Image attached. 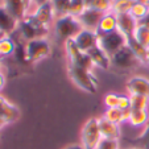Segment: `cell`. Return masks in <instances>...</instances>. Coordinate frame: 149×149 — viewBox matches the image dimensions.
<instances>
[{
  "label": "cell",
  "mask_w": 149,
  "mask_h": 149,
  "mask_svg": "<svg viewBox=\"0 0 149 149\" xmlns=\"http://www.w3.org/2000/svg\"><path fill=\"white\" fill-rule=\"evenodd\" d=\"M120 149H137V148H120Z\"/></svg>",
  "instance_id": "b9f144b4"
},
{
  "label": "cell",
  "mask_w": 149,
  "mask_h": 149,
  "mask_svg": "<svg viewBox=\"0 0 149 149\" xmlns=\"http://www.w3.org/2000/svg\"><path fill=\"white\" fill-rule=\"evenodd\" d=\"M116 21H118V31L123 36H125V38L132 37L136 31V26L139 25V23L133 19L131 13L116 15Z\"/></svg>",
  "instance_id": "9a60e30c"
},
{
  "label": "cell",
  "mask_w": 149,
  "mask_h": 149,
  "mask_svg": "<svg viewBox=\"0 0 149 149\" xmlns=\"http://www.w3.org/2000/svg\"><path fill=\"white\" fill-rule=\"evenodd\" d=\"M94 0H83V3H84V7H86V8H88V7L91 6V3H93Z\"/></svg>",
  "instance_id": "8d00e7d4"
},
{
  "label": "cell",
  "mask_w": 149,
  "mask_h": 149,
  "mask_svg": "<svg viewBox=\"0 0 149 149\" xmlns=\"http://www.w3.org/2000/svg\"><path fill=\"white\" fill-rule=\"evenodd\" d=\"M118 31V21H116V15L112 12H107L104 13L103 17L99 21V25L96 28V34L98 36H103V34H108L112 32Z\"/></svg>",
  "instance_id": "ac0fdd59"
},
{
  "label": "cell",
  "mask_w": 149,
  "mask_h": 149,
  "mask_svg": "<svg viewBox=\"0 0 149 149\" xmlns=\"http://www.w3.org/2000/svg\"><path fill=\"white\" fill-rule=\"evenodd\" d=\"M104 119H107L111 123H115L118 125H120L121 123H124V116H123V110L115 107V108H107L106 112L103 115Z\"/></svg>",
  "instance_id": "4316f807"
},
{
  "label": "cell",
  "mask_w": 149,
  "mask_h": 149,
  "mask_svg": "<svg viewBox=\"0 0 149 149\" xmlns=\"http://www.w3.org/2000/svg\"><path fill=\"white\" fill-rule=\"evenodd\" d=\"M1 65H3V58H0V69H1Z\"/></svg>",
  "instance_id": "60d3db41"
},
{
  "label": "cell",
  "mask_w": 149,
  "mask_h": 149,
  "mask_svg": "<svg viewBox=\"0 0 149 149\" xmlns=\"http://www.w3.org/2000/svg\"><path fill=\"white\" fill-rule=\"evenodd\" d=\"M4 84H6V75H4V74L0 71V91L3 90Z\"/></svg>",
  "instance_id": "836d02e7"
},
{
  "label": "cell",
  "mask_w": 149,
  "mask_h": 149,
  "mask_svg": "<svg viewBox=\"0 0 149 149\" xmlns=\"http://www.w3.org/2000/svg\"><path fill=\"white\" fill-rule=\"evenodd\" d=\"M24 48H25V56L29 63H36V62L41 61L42 58L48 57L52 52L50 42L46 37L32 40V41L26 42Z\"/></svg>",
  "instance_id": "8992f818"
},
{
  "label": "cell",
  "mask_w": 149,
  "mask_h": 149,
  "mask_svg": "<svg viewBox=\"0 0 149 149\" xmlns=\"http://www.w3.org/2000/svg\"><path fill=\"white\" fill-rule=\"evenodd\" d=\"M96 149H120L119 140H108V139H102Z\"/></svg>",
  "instance_id": "4dcf8cb0"
},
{
  "label": "cell",
  "mask_w": 149,
  "mask_h": 149,
  "mask_svg": "<svg viewBox=\"0 0 149 149\" xmlns=\"http://www.w3.org/2000/svg\"><path fill=\"white\" fill-rule=\"evenodd\" d=\"M139 24H141V25H145V26H148V28H149V12H148V15H146V16L144 17V19L141 20Z\"/></svg>",
  "instance_id": "e575fe53"
},
{
  "label": "cell",
  "mask_w": 149,
  "mask_h": 149,
  "mask_svg": "<svg viewBox=\"0 0 149 149\" xmlns=\"http://www.w3.org/2000/svg\"><path fill=\"white\" fill-rule=\"evenodd\" d=\"M87 54L91 58V61H93L94 66L100 68V69H103V70H108V69H111V58L104 53L98 45H96L95 48H93L91 50H88Z\"/></svg>",
  "instance_id": "d6986e66"
},
{
  "label": "cell",
  "mask_w": 149,
  "mask_h": 149,
  "mask_svg": "<svg viewBox=\"0 0 149 149\" xmlns=\"http://www.w3.org/2000/svg\"><path fill=\"white\" fill-rule=\"evenodd\" d=\"M20 115V110L12 104L11 102H8L4 96L0 95V119L4 120L7 124H11V123H15L16 120H19Z\"/></svg>",
  "instance_id": "5bb4252c"
},
{
  "label": "cell",
  "mask_w": 149,
  "mask_h": 149,
  "mask_svg": "<svg viewBox=\"0 0 149 149\" xmlns=\"http://www.w3.org/2000/svg\"><path fill=\"white\" fill-rule=\"evenodd\" d=\"M127 91L130 95H141L149 98V79L136 75L127 81Z\"/></svg>",
  "instance_id": "7c38bea8"
},
{
  "label": "cell",
  "mask_w": 149,
  "mask_h": 149,
  "mask_svg": "<svg viewBox=\"0 0 149 149\" xmlns=\"http://www.w3.org/2000/svg\"><path fill=\"white\" fill-rule=\"evenodd\" d=\"M103 15H104L103 12L96 11V9H94V8H84V11L82 12L77 19H78V21L81 23L83 29H87V31L95 32L96 33V28H98L99 21H100V19L103 17Z\"/></svg>",
  "instance_id": "9c48e42d"
},
{
  "label": "cell",
  "mask_w": 149,
  "mask_h": 149,
  "mask_svg": "<svg viewBox=\"0 0 149 149\" xmlns=\"http://www.w3.org/2000/svg\"><path fill=\"white\" fill-rule=\"evenodd\" d=\"M131 110L132 111H144L149 107V98L141 95H130Z\"/></svg>",
  "instance_id": "484cf974"
},
{
  "label": "cell",
  "mask_w": 149,
  "mask_h": 149,
  "mask_svg": "<svg viewBox=\"0 0 149 149\" xmlns=\"http://www.w3.org/2000/svg\"><path fill=\"white\" fill-rule=\"evenodd\" d=\"M16 49H17V44L11 36H6L4 38L0 40V56H1V58L13 56Z\"/></svg>",
  "instance_id": "7402d4cb"
},
{
  "label": "cell",
  "mask_w": 149,
  "mask_h": 149,
  "mask_svg": "<svg viewBox=\"0 0 149 149\" xmlns=\"http://www.w3.org/2000/svg\"><path fill=\"white\" fill-rule=\"evenodd\" d=\"M0 58H1V56H0Z\"/></svg>",
  "instance_id": "f6af8a7d"
},
{
  "label": "cell",
  "mask_w": 149,
  "mask_h": 149,
  "mask_svg": "<svg viewBox=\"0 0 149 149\" xmlns=\"http://www.w3.org/2000/svg\"><path fill=\"white\" fill-rule=\"evenodd\" d=\"M110 1H111V3H112V0H110Z\"/></svg>",
  "instance_id": "ee69618b"
},
{
  "label": "cell",
  "mask_w": 149,
  "mask_h": 149,
  "mask_svg": "<svg viewBox=\"0 0 149 149\" xmlns=\"http://www.w3.org/2000/svg\"><path fill=\"white\" fill-rule=\"evenodd\" d=\"M49 1H52V0H29V12L28 13H31V12L33 11L34 8H37L38 6H42V4H45V3H49Z\"/></svg>",
  "instance_id": "d6a6232c"
},
{
  "label": "cell",
  "mask_w": 149,
  "mask_h": 149,
  "mask_svg": "<svg viewBox=\"0 0 149 149\" xmlns=\"http://www.w3.org/2000/svg\"><path fill=\"white\" fill-rule=\"evenodd\" d=\"M17 31H19V33H20V37H21L26 44V42L32 41V40L46 37V34H48V32H49V28L41 25L38 21H36L32 15H26L25 19L21 20L19 23Z\"/></svg>",
  "instance_id": "3957f363"
},
{
  "label": "cell",
  "mask_w": 149,
  "mask_h": 149,
  "mask_svg": "<svg viewBox=\"0 0 149 149\" xmlns=\"http://www.w3.org/2000/svg\"><path fill=\"white\" fill-rule=\"evenodd\" d=\"M26 1H28V7H29V0H26Z\"/></svg>",
  "instance_id": "7bdbcfd3"
},
{
  "label": "cell",
  "mask_w": 149,
  "mask_h": 149,
  "mask_svg": "<svg viewBox=\"0 0 149 149\" xmlns=\"http://www.w3.org/2000/svg\"><path fill=\"white\" fill-rule=\"evenodd\" d=\"M88 8H94L103 13H107V12H111V1L110 0H94Z\"/></svg>",
  "instance_id": "f1b7e54d"
},
{
  "label": "cell",
  "mask_w": 149,
  "mask_h": 149,
  "mask_svg": "<svg viewBox=\"0 0 149 149\" xmlns=\"http://www.w3.org/2000/svg\"><path fill=\"white\" fill-rule=\"evenodd\" d=\"M65 149H83V146L79 145V144H73V145H69L66 146Z\"/></svg>",
  "instance_id": "d590c367"
},
{
  "label": "cell",
  "mask_w": 149,
  "mask_h": 149,
  "mask_svg": "<svg viewBox=\"0 0 149 149\" xmlns=\"http://www.w3.org/2000/svg\"><path fill=\"white\" fill-rule=\"evenodd\" d=\"M98 123H99V131H100L102 139H108V140H119L121 135L120 131V125L115 123H111L107 119L98 118Z\"/></svg>",
  "instance_id": "2e32d148"
},
{
  "label": "cell",
  "mask_w": 149,
  "mask_h": 149,
  "mask_svg": "<svg viewBox=\"0 0 149 149\" xmlns=\"http://www.w3.org/2000/svg\"><path fill=\"white\" fill-rule=\"evenodd\" d=\"M127 46L133 52L137 59L141 62V63H146V56H148V49H145L143 45H141L140 42L135 38V37H130V38H127Z\"/></svg>",
  "instance_id": "ffe728a7"
},
{
  "label": "cell",
  "mask_w": 149,
  "mask_h": 149,
  "mask_svg": "<svg viewBox=\"0 0 149 149\" xmlns=\"http://www.w3.org/2000/svg\"><path fill=\"white\" fill-rule=\"evenodd\" d=\"M136 0H112L111 3V12L115 15L130 13Z\"/></svg>",
  "instance_id": "44dd1931"
},
{
  "label": "cell",
  "mask_w": 149,
  "mask_h": 149,
  "mask_svg": "<svg viewBox=\"0 0 149 149\" xmlns=\"http://www.w3.org/2000/svg\"><path fill=\"white\" fill-rule=\"evenodd\" d=\"M28 15H32L36 21H38L41 25L46 26V28H49V29H50V26L53 25L54 20H56L52 1L42 4V6H38L37 8H34L33 11H32L31 13H28Z\"/></svg>",
  "instance_id": "8fae6325"
},
{
  "label": "cell",
  "mask_w": 149,
  "mask_h": 149,
  "mask_svg": "<svg viewBox=\"0 0 149 149\" xmlns=\"http://www.w3.org/2000/svg\"><path fill=\"white\" fill-rule=\"evenodd\" d=\"M148 12H149V8L145 6V4H141V3H139V1H136V3L133 4V7H132L130 13L132 15V17L137 21V23H140L141 20L148 15Z\"/></svg>",
  "instance_id": "83f0119b"
},
{
  "label": "cell",
  "mask_w": 149,
  "mask_h": 149,
  "mask_svg": "<svg viewBox=\"0 0 149 149\" xmlns=\"http://www.w3.org/2000/svg\"><path fill=\"white\" fill-rule=\"evenodd\" d=\"M63 45H65V52H66L68 61L70 65L78 66V68H83V69H86V70L93 71V69L95 68V66H94L91 58L88 57L87 53L82 52L81 49L75 45V42L73 41V38L65 41Z\"/></svg>",
  "instance_id": "5b68a950"
},
{
  "label": "cell",
  "mask_w": 149,
  "mask_h": 149,
  "mask_svg": "<svg viewBox=\"0 0 149 149\" xmlns=\"http://www.w3.org/2000/svg\"><path fill=\"white\" fill-rule=\"evenodd\" d=\"M119 100H120V94L110 93L104 96V106L107 108H115L119 107Z\"/></svg>",
  "instance_id": "f546056e"
},
{
  "label": "cell",
  "mask_w": 149,
  "mask_h": 149,
  "mask_svg": "<svg viewBox=\"0 0 149 149\" xmlns=\"http://www.w3.org/2000/svg\"><path fill=\"white\" fill-rule=\"evenodd\" d=\"M6 125H7V123H6V121H4V120H1V119H0V131L3 130V128H4V127H6Z\"/></svg>",
  "instance_id": "74e56055"
},
{
  "label": "cell",
  "mask_w": 149,
  "mask_h": 149,
  "mask_svg": "<svg viewBox=\"0 0 149 149\" xmlns=\"http://www.w3.org/2000/svg\"><path fill=\"white\" fill-rule=\"evenodd\" d=\"M133 37H135L145 49H149V28L148 26L139 24V25L136 26Z\"/></svg>",
  "instance_id": "d4e9b609"
},
{
  "label": "cell",
  "mask_w": 149,
  "mask_h": 149,
  "mask_svg": "<svg viewBox=\"0 0 149 149\" xmlns=\"http://www.w3.org/2000/svg\"><path fill=\"white\" fill-rule=\"evenodd\" d=\"M130 123L133 127H145L149 123V111H132L130 118Z\"/></svg>",
  "instance_id": "cb8c5ba5"
},
{
  "label": "cell",
  "mask_w": 149,
  "mask_h": 149,
  "mask_svg": "<svg viewBox=\"0 0 149 149\" xmlns=\"http://www.w3.org/2000/svg\"><path fill=\"white\" fill-rule=\"evenodd\" d=\"M0 4H1V1H0Z\"/></svg>",
  "instance_id": "bcb514c9"
},
{
  "label": "cell",
  "mask_w": 149,
  "mask_h": 149,
  "mask_svg": "<svg viewBox=\"0 0 149 149\" xmlns=\"http://www.w3.org/2000/svg\"><path fill=\"white\" fill-rule=\"evenodd\" d=\"M131 144V148H137V149H149V123L145 125L143 133L136 139H131L128 140Z\"/></svg>",
  "instance_id": "603a6c76"
},
{
  "label": "cell",
  "mask_w": 149,
  "mask_h": 149,
  "mask_svg": "<svg viewBox=\"0 0 149 149\" xmlns=\"http://www.w3.org/2000/svg\"><path fill=\"white\" fill-rule=\"evenodd\" d=\"M68 74L73 83L77 84L81 90L88 94H95L98 91V79L93 71L68 63Z\"/></svg>",
  "instance_id": "6da1fadb"
},
{
  "label": "cell",
  "mask_w": 149,
  "mask_h": 149,
  "mask_svg": "<svg viewBox=\"0 0 149 149\" xmlns=\"http://www.w3.org/2000/svg\"><path fill=\"white\" fill-rule=\"evenodd\" d=\"M73 41L75 42V45L82 52L87 53L88 50H91L93 48H95L98 45V34L95 32L87 31V29H82L73 38Z\"/></svg>",
  "instance_id": "4fadbf2b"
},
{
  "label": "cell",
  "mask_w": 149,
  "mask_h": 149,
  "mask_svg": "<svg viewBox=\"0 0 149 149\" xmlns=\"http://www.w3.org/2000/svg\"><path fill=\"white\" fill-rule=\"evenodd\" d=\"M4 37H6V34H3V33H0V40H1V38H4Z\"/></svg>",
  "instance_id": "ab89813d"
},
{
  "label": "cell",
  "mask_w": 149,
  "mask_h": 149,
  "mask_svg": "<svg viewBox=\"0 0 149 149\" xmlns=\"http://www.w3.org/2000/svg\"><path fill=\"white\" fill-rule=\"evenodd\" d=\"M139 63H141V62L139 61L137 57L133 54V52L127 45L111 57V68H113L118 71L133 70V69L137 68Z\"/></svg>",
  "instance_id": "52a82bcc"
},
{
  "label": "cell",
  "mask_w": 149,
  "mask_h": 149,
  "mask_svg": "<svg viewBox=\"0 0 149 149\" xmlns=\"http://www.w3.org/2000/svg\"><path fill=\"white\" fill-rule=\"evenodd\" d=\"M81 140L83 149H96L102 141V135L99 131L98 118H90L82 127Z\"/></svg>",
  "instance_id": "277c9868"
},
{
  "label": "cell",
  "mask_w": 149,
  "mask_h": 149,
  "mask_svg": "<svg viewBox=\"0 0 149 149\" xmlns=\"http://www.w3.org/2000/svg\"><path fill=\"white\" fill-rule=\"evenodd\" d=\"M125 45H127L125 36H123L119 31H115L108 34H103V36H98V46L110 58Z\"/></svg>",
  "instance_id": "ba28073f"
},
{
  "label": "cell",
  "mask_w": 149,
  "mask_h": 149,
  "mask_svg": "<svg viewBox=\"0 0 149 149\" xmlns=\"http://www.w3.org/2000/svg\"><path fill=\"white\" fill-rule=\"evenodd\" d=\"M1 4L17 23L25 19L29 12L26 0H1Z\"/></svg>",
  "instance_id": "30bf717a"
},
{
  "label": "cell",
  "mask_w": 149,
  "mask_h": 149,
  "mask_svg": "<svg viewBox=\"0 0 149 149\" xmlns=\"http://www.w3.org/2000/svg\"><path fill=\"white\" fill-rule=\"evenodd\" d=\"M17 26H19V23L9 15V12L4 8L3 4H0V33L11 36L17 31Z\"/></svg>",
  "instance_id": "e0dca14e"
},
{
  "label": "cell",
  "mask_w": 149,
  "mask_h": 149,
  "mask_svg": "<svg viewBox=\"0 0 149 149\" xmlns=\"http://www.w3.org/2000/svg\"><path fill=\"white\" fill-rule=\"evenodd\" d=\"M118 108H120V110H128V108H131L130 95H120V100H119Z\"/></svg>",
  "instance_id": "1f68e13d"
},
{
  "label": "cell",
  "mask_w": 149,
  "mask_h": 149,
  "mask_svg": "<svg viewBox=\"0 0 149 149\" xmlns=\"http://www.w3.org/2000/svg\"><path fill=\"white\" fill-rule=\"evenodd\" d=\"M82 29L83 28H82L81 23L78 21V19L75 16H71V15L58 17V19L54 20V23H53L54 33L63 42L70 38H74Z\"/></svg>",
  "instance_id": "7a4b0ae2"
},
{
  "label": "cell",
  "mask_w": 149,
  "mask_h": 149,
  "mask_svg": "<svg viewBox=\"0 0 149 149\" xmlns=\"http://www.w3.org/2000/svg\"><path fill=\"white\" fill-rule=\"evenodd\" d=\"M146 63L149 65V49H148V56H146Z\"/></svg>",
  "instance_id": "f35d334b"
}]
</instances>
